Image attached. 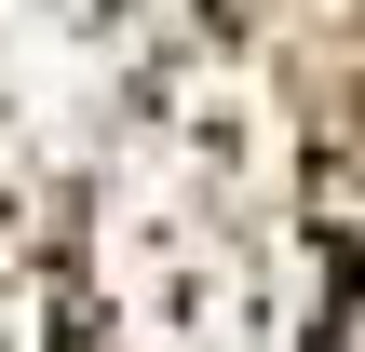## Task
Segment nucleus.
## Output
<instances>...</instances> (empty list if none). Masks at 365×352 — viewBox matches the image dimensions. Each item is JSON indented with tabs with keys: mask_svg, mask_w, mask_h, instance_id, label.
Returning <instances> with one entry per match:
<instances>
[{
	"mask_svg": "<svg viewBox=\"0 0 365 352\" xmlns=\"http://www.w3.org/2000/svg\"><path fill=\"white\" fill-rule=\"evenodd\" d=\"M81 352H365V109L176 81L95 176Z\"/></svg>",
	"mask_w": 365,
	"mask_h": 352,
	"instance_id": "nucleus-1",
	"label": "nucleus"
},
{
	"mask_svg": "<svg viewBox=\"0 0 365 352\" xmlns=\"http://www.w3.org/2000/svg\"><path fill=\"white\" fill-rule=\"evenodd\" d=\"M0 352H81V298L14 203H0Z\"/></svg>",
	"mask_w": 365,
	"mask_h": 352,
	"instance_id": "nucleus-2",
	"label": "nucleus"
}]
</instances>
